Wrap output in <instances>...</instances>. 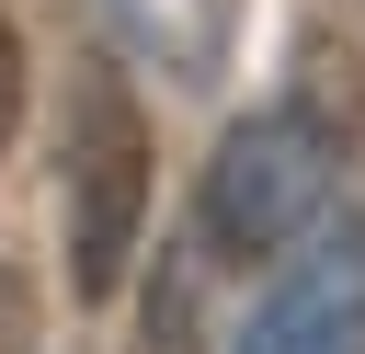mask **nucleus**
I'll return each instance as SVG.
<instances>
[{
    "label": "nucleus",
    "instance_id": "nucleus-2",
    "mask_svg": "<svg viewBox=\"0 0 365 354\" xmlns=\"http://www.w3.org/2000/svg\"><path fill=\"white\" fill-rule=\"evenodd\" d=\"M137 206H148V126L114 69H80V91H68V274H80V297L125 285Z\"/></svg>",
    "mask_w": 365,
    "mask_h": 354
},
{
    "label": "nucleus",
    "instance_id": "nucleus-3",
    "mask_svg": "<svg viewBox=\"0 0 365 354\" xmlns=\"http://www.w3.org/2000/svg\"><path fill=\"white\" fill-rule=\"evenodd\" d=\"M240 354H365V228H319L251 308Z\"/></svg>",
    "mask_w": 365,
    "mask_h": 354
},
{
    "label": "nucleus",
    "instance_id": "nucleus-5",
    "mask_svg": "<svg viewBox=\"0 0 365 354\" xmlns=\"http://www.w3.org/2000/svg\"><path fill=\"white\" fill-rule=\"evenodd\" d=\"M11 114H23V34L0 23V148H11Z\"/></svg>",
    "mask_w": 365,
    "mask_h": 354
},
{
    "label": "nucleus",
    "instance_id": "nucleus-1",
    "mask_svg": "<svg viewBox=\"0 0 365 354\" xmlns=\"http://www.w3.org/2000/svg\"><path fill=\"white\" fill-rule=\"evenodd\" d=\"M331 171H342V148H331L319 114H251V126H228L217 160H205V251L217 263L297 251L319 228V206H331Z\"/></svg>",
    "mask_w": 365,
    "mask_h": 354
},
{
    "label": "nucleus",
    "instance_id": "nucleus-4",
    "mask_svg": "<svg viewBox=\"0 0 365 354\" xmlns=\"http://www.w3.org/2000/svg\"><path fill=\"white\" fill-rule=\"evenodd\" d=\"M0 354H34V297H23V274H0Z\"/></svg>",
    "mask_w": 365,
    "mask_h": 354
}]
</instances>
